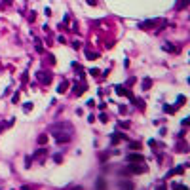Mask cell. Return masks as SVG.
Returning a JSON list of instances; mask_svg holds the SVG:
<instances>
[{
	"label": "cell",
	"instance_id": "cell-5",
	"mask_svg": "<svg viewBox=\"0 0 190 190\" xmlns=\"http://www.w3.org/2000/svg\"><path fill=\"white\" fill-rule=\"evenodd\" d=\"M120 190H135V184L131 181H124V183H120Z\"/></svg>",
	"mask_w": 190,
	"mask_h": 190
},
{
	"label": "cell",
	"instance_id": "cell-10",
	"mask_svg": "<svg viewBox=\"0 0 190 190\" xmlns=\"http://www.w3.org/2000/svg\"><path fill=\"white\" fill-rule=\"evenodd\" d=\"M67 87H69V82H61L59 87H57V91H59V93H65V91H67Z\"/></svg>",
	"mask_w": 190,
	"mask_h": 190
},
{
	"label": "cell",
	"instance_id": "cell-22",
	"mask_svg": "<svg viewBox=\"0 0 190 190\" xmlns=\"http://www.w3.org/2000/svg\"><path fill=\"white\" fill-rule=\"evenodd\" d=\"M156 190H165V186H158V188H156Z\"/></svg>",
	"mask_w": 190,
	"mask_h": 190
},
{
	"label": "cell",
	"instance_id": "cell-12",
	"mask_svg": "<svg viewBox=\"0 0 190 190\" xmlns=\"http://www.w3.org/2000/svg\"><path fill=\"white\" fill-rule=\"evenodd\" d=\"M106 186H105V181L103 179H97V190H105Z\"/></svg>",
	"mask_w": 190,
	"mask_h": 190
},
{
	"label": "cell",
	"instance_id": "cell-4",
	"mask_svg": "<svg viewBox=\"0 0 190 190\" xmlns=\"http://www.w3.org/2000/svg\"><path fill=\"white\" fill-rule=\"evenodd\" d=\"M38 80L44 82V84H50V82H51V74H50V72H38Z\"/></svg>",
	"mask_w": 190,
	"mask_h": 190
},
{
	"label": "cell",
	"instance_id": "cell-11",
	"mask_svg": "<svg viewBox=\"0 0 190 190\" xmlns=\"http://www.w3.org/2000/svg\"><path fill=\"white\" fill-rule=\"evenodd\" d=\"M150 86H152V80H150V78H144V80H143V89L147 91Z\"/></svg>",
	"mask_w": 190,
	"mask_h": 190
},
{
	"label": "cell",
	"instance_id": "cell-19",
	"mask_svg": "<svg viewBox=\"0 0 190 190\" xmlns=\"http://www.w3.org/2000/svg\"><path fill=\"white\" fill-rule=\"evenodd\" d=\"M25 110L29 112V110H32V103H25Z\"/></svg>",
	"mask_w": 190,
	"mask_h": 190
},
{
	"label": "cell",
	"instance_id": "cell-3",
	"mask_svg": "<svg viewBox=\"0 0 190 190\" xmlns=\"http://www.w3.org/2000/svg\"><path fill=\"white\" fill-rule=\"evenodd\" d=\"M55 139H57V143H69L70 141V131L69 133H57L55 131Z\"/></svg>",
	"mask_w": 190,
	"mask_h": 190
},
{
	"label": "cell",
	"instance_id": "cell-17",
	"mask_svg": "<svg viewBox=\"0 0 190 190\" xmlns=\"http://www.w3.org/2000/svg\"><path fill=\"white\" fill-rule=\"evenodd\" d=\"M129 148H137V150H139V148H141V144H139V143H131V144H129Z\"/></svg>",
	"mask_w": 190,
	"mask_h": 190
},
{
	"label": "cell",
	"instance_id": "cell-13",
	"mask_svg": "<svg viewBox=\"0 0 190 190\" xmlns=\"http://www.w3.org/2000/svg\"><path fill=\"white\" fill-rule=\"evenodd\" d=\"M48 143V137L46 135H40V137H38V144H46Z\"/></svg>",
	"mask_w": 190,
	"mask_h": 190
},
{
	"label": "cell",
	"instance_id": "cell-9",
	"mask_svg": "<svg viewBox=\"0 0 190 190\" xmlns=\"http://www.w3.org/2000/svg\"><path fill=\"white\" fill-rule=\"evenodd\" d=\"M84 89H86V84L74 86V93H76V95H82V93H84Z\"/></svg>",
	"mask_w": 190,
	"mask_h": 190
},
{
	"label": "cell",
	"instance_id": "cell-15",
	"mask_svg": "<svg viewBox=\"0 0 190 190\" xmlns=\"http://www.w3.org/2000/svg\"><path fill=\"white\" fill-rule=\"evenodd\" d=\"M44 152H46V150H38V152H36V156H34V158H38V160H42V158H44Z\"/></svg>",
	"mask_w": 190,
	"mask_h": 190
},
{
	"label": "cell",
	"instance_id": "cell-2",
	"mask_svg": "<svg viewBox=\"0 0 190 190\" xmlns=\"http://www.w3.org/2000/svg\"><path fill=\"white\" fill-rule=\"evenodd\" d=\"M128 171H129V173H144V171H147V167H144L143 164H141V165H137V164L133 162V164H131L129 167H128Z\"/></svg>",
	"mask_w": 190,
	"mask_h": 190
},
{
	"label": "cell",
	"instance_id": "cell-14",
	"mask_svg": "<svg viewBox=\"0 0 190 190\" xmlns=\"http://www.w3.org/2000/svg\"><path fill=\"white\" fill-rule=\"evenodd\" d=\"M164 50H165V51H177V50L173 48V44H165V46H164Z\"/></svg>",
	"mask_w": 190,
	"mask_h": 190
},
{
	"label": "cell",
	"instance_id": "cell-1",
	"mask_svg": "<svg viewBox=\"0 0 190 190\" xmlns=\"http://www.w3.org/2000/svg\"><path fill=\"white\" fill-rule=\"evenodd\" d=\"M114 89H116V93H118V95H124V97H129L131 101H135V97H133V93H131V91H129V89H128V87H125V86H116Z\"/></svg>",
	"mask_w": 190,
	"mask_h": 190
},
{
	"label": "cell",
	"instance_id": "cell-20",
	"mask_svg": "<svg viewBox=\"0 0 190 190\" xmlns=\"http://www.w3.org/2000/svg\"><path fill=\"white\" fill-rule=\"evenodd\" d=\"M34 19H36V13H34V12H31V15H29V21H34Z\"/></svg>",
	"mask_w": 190,
	"mask_h": 190
},
{
	"label": "cell",
	"instance_id": "cell-8",
	"mask_svg": "<svg viewBox=\"0 0 190 190\" xmlns=\"http://www.w3.org/2000/svg\"><path fill=\"white\" fill-rule=\"evenodd\" d=\"M122 139H128V137H125L124 133H114V135H112V144H116V143H120Z\"/></svg>",
	"mask_w": 190,
	"mask_h": 190
},
{
	"label": "cell",
	"instance_id": "cell-7",
	"mask_svg": "<svg viewBox=\"0 0 190 190\" xmlns=\"http://www.w3.org/2000/svg\"><path fill=\"white\" fill-rule=\"evenodd\" d=\"M128 160L133 164V162H143L144 158H143V154H129V156H128Z\"/></svg>",
	"mask_w": 190,
	"mask_h": 190
},
{
	"label": "cell",
	"instance_id": "cell-16",
	"mask_svg": "<svg viewBox=\"0 0 190 190\" xmlns=\"http://www.w3.org/2000/svg\"><path fill=\"white\" fill-rule=\"evenodd\" d=\"M87 57H89V59H97L99 55H97V53H91V51H87Z\"/></svg>",
	"mask_w": 190,
	"mask_h": 190
},
{
	"label": "cell",
	"instance_id": "cell-6",
	"mask_svg": "<svg viewBox=\"0 0 190 190\" xmlns=\"http://www.w3.org/2000/svg\"><path fill=\"white\" fill-rule=\"evenodd\" d=\"M184 167H186V165H177L175 169H171V171L167 173V177H173V175H179V173H183V171H184Z\"/></svg>",
	"mask_w": 190,
	"mask_h": 190
},
{
	"label": "cell",
	"instance_id": "cell-21",
	"mask_svg": "<svg viewBox=\"0 0 190 190\" xmlns=\"http://www.w3.org/2000/svg\"><path fill=\"white\" fill-rule=\"evenodd\" d=\"M87 4H91V6H95L97 2H95V0H87Z\"/></svg>",
	"mask_w": 190,
	"mask_h": 190
},
{
	"label": "cell",
	"instance_id": "cell-18",
	"mask_svg": "<svg viewBox=\"0 0 190 190\" xmlns=\"http://www.w3.org/2000/svg\"><path fill=\"white\" fill-rule=\"evenodd\" d=\"M89 72H91V74H93V76H97V74H101V70H99V69H91Z\"/></svg>",
	"mask_w": 190,
	"mask_h": 190
}]
</instances>
